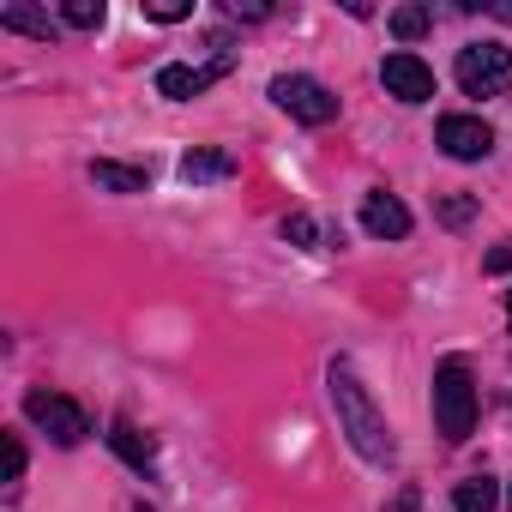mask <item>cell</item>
I'll return each instance as SVG.
<instances>
[{"label":"cell","instance_id":"obj_21","mask_svg":"<svg viewBox=\"0 0 512 512\" xmlns=\"http://www.w3.org/2000/svg\"><path fill=\"white\" fill-rule=\"evenodd\" d=\"M470 211H476L470 199H446V205H440V217H446V223H470Z\"/></svg>","mask_w":512,"mask_h":512},{"label":"cell","instance_id":"obj_7","mask_svg":"<svg viewBox=\"0 0 512 512\" xmlns=\"http://www.w3.org/2000/svg\"><path fill=\"white\" fill-rule=\"evenodd\" d=\"M235 67V55H217L211 67H187V61H169L163 73H157V91L169 97V103H193V97H205L211 91V79H223Z\"/></svg>","mask_w":512,"mask_h":512},{"label":"cell","instance_id":"obj_17","mask_svg":"<svg viewBox=\"0 0 512 512\" xmlns=\"http://www.w3.org/2000/svg\"><path fill=\"white\" fill-rule=\"evenodd\" d=\"M284 235H290L296 247H320V229H314V217H308V211H296V217H284Z\"/></svg>","mask_w":512,"mask_h":512},{"label":"cell","instance_id":"obj_22","mask_svg":"<svg viewBox=\"0 0 512 512\" xmlns=\"http://www.w3.org/2000/svg\"><path fill=\"white\" fill-rule=\"evenodd\" d=\"M235 19H272V7H260V0H247V7H241V0H235Z\"/></svg>","mask_w":512,"mask_h":512},{"label":"cell","instance_id":"obj_2","mask_svg":"<svg viewBox=\"0 0 512 512\" xmlns=\"http://www.w3.org/2000/svg\"><path fill=\"white\" fill-rule=\"evenodd\" d=\"M434 428H440V440H452V446H464L470 428H476V386H470V368H464L458 356H446V362L434 368Z\"/></svg>","mask_w":512,"mask_h":512},{"label":"cell","instance_id":"obj_6","mask_svg":"<svg viewBox=\"0 0 512 512\" xmlns=\"http://www.w3.org/2000/svg\"><path fill=\"white\" fill-rule=\"evenodd\" d=\"M434 139H440V151L458 157V163H476V157L494 151V127H488L482 115H440Z\"/></svg>","mask_w":512,"mask_h":512},{"label":"cell","instance_id":"obj_24","mask_svg":"<svg viewBox=\"0 0 512 512\" xmlns=\"http://www.w3.org/2000/svg\"><path fill=\"white\" fill-rule=\"evenodd\" d=\"M506 326H512V290H506Z\"/></svg>","mask_w":512,"mask_h":512},{"label":"cell","instance_id":"obj_15","mask_svg":"<svg viewBox=\"0 0 512 512\" xmlns=\"http://www.w3.org/2000/svg\"><path fill=\"white\" fill-rule=\"evenodd\" d=\"M428 25H434V13H428V7H398V13H392V37H398V43H416Z\"/></svg>","mask_w":512,"mask_h":512},{"label":"cell","instance_id":"obj_10","mask_svg":"<svg viewBox=\"0 0 512 512\" xmlns=\"http://www.w3.org/2000/svg\"><path fill=\"white\" fill-rule=\"evenodd\" d=\"M109 446H115V458H127L133 470H151V458H157L151 434H139L127 416H115V422H109Z\"/></svg>","mask_w":512,"mask_h":512},{"label":"cell","instance_id":"obj_18","mask_svg":"<svg viewBox=\"0 0 512 512\" xmlns=\"http://www.w3.org/2000/svg\"><path fill=\"white\" fill-rule=\"evenodd\" d=\"M193 7L187 0H145V19H157V25H175V19H187Z\"/></svg>","mask_w":512,"mask_h":512},{"label":"cell","instance_id":"obj_11","mask_svg":"<svg viewBox=\"0 0 512 512\" xmlns=\"http://www.w3.org/2000/svg\"><path fill=\"white\" fill-rule=\"evenodd\" d=\"M235 175V157L229 151H187L181 157V181L199 187V181H229Z\"/></svg>","mask_w":512,"mask_h":512},{"label":"cell","instance_id":"obj_4","mask_svg":"<svg viewBox=\"0 0 512 512\" xmlns=\"http://www.w3.org/2000/svg\"><path fill=\"white\" fill-rule=\"evenodd\" d=\"M272 103H278L284 115L308 121V127L338 121V97H332L320 79H308V73H278V79H272Z\"/></svg>","mask_w":512,"mask_h":512},{"label":"cell","instance_id":"obj_25","mask_svg":"<svg viewBox=\"0 0 512 512\" xmlns=\"http://www.w3.org/2000/svg\"><path fill=\"white\" fill-rule=\"evenodd\" d=\"M506 506H512V488H506Z\"/></svg>","mask_w":512,"mask_h":512},{"label":"cell","instance_id":"obj_5","mask_svg":"<svg viewBox=\"0 0 512 512\" xmlns=\"http://www.w3.org/2000/svg\"><path fill=\"white\" fill-rule=\"evenodd\" d=\"M25 416H31L55 446H79V440L91 434L85 410H79L73 398H61V392H31V398H25Z\"/></svg>","mask_w":512,"mask_h":512},{"label":"cell","instance_id":"obj_8","mask_svg":"<svg viewBox=\"0 0 512 512\" xmlns=\"http://www.w3.org/2000/svg\"><path fill=\"white\" fill-rule=\"evenodd\" d=\"M380 79H386V91H392L398 103H428V97H434V73H428L410 49L386 55V61H380Z\"/></svg>","mask_w":512,"mask_h":512},{"label":"cell","instance_id":"obj_20","mask_svg":"<svg viewBox=\"0 0 512 512\" xmlns=\"http://www.w3.org/2000/svg\"><path fill=\"white\" fill-rule=\"evenodd\" d=\"M482 272H494V278H500V272H512V241H500V247L488 253V260H482Z\"/></svg>","mask_w":512,"mask_h":512},{"label":"cell","instance_id":"obj_3","mask_svg":"<svg viewBox=\"0 0 512 512\" xmlns=\"http://www.w3.org/2000/svg\"><path fill=\"white\" fill-rule=\"evenodd\" d=\"M458 85H464V97H506L512 91V49H500V43H470V49H458Z\"/></svg>","mask_w":512,"mask_h":512},{"label":"cell","instance_id":"obj_16","mask_svg":"<svg viewBox=\"0 0 512 512\" xmlns=\"http://www.w3.org/2000/svg\"><path fill=\"white\" fill-rule=\"evenodd\" d=\"M61 19H67L73 31H97V25H103V0H67Z\"/></svg>","mask_w":512,"mask_h":512},{"label":"cell","instance_id":"obj_19","mask_svg":"<svg viewBox=\"0 0 512 512\" xmlns=\"http://www.w3.org/2000/svg\"><path fill=\"white\" fill-rule=\"evenodd\" d=\"M19 476H25V440L13 434L7 440V482H19Z\"/></svg>","mask_w":512,"mask_h":512},{"label":"cell","instance_id":"obj_23","mask_svg":"<svg viewBox=\"0 0 512 512\" xmlns=\"http://www.w3.org/2000/svg\"><path fill=\"white\" fill-rule=\"evenodd\" d=\"M386 512H416V488H404V494H398V500H392Z\"/></svg>","mask_w":512,"mask_h":512},{"label":"cell","instance_id":"obj_14","mask_svg":"<svg viewBox=\"0 0 512 512\" xmlns=\"http://www.w3.org/2000/svg\"><path fill=\"white\" fill-rule=\"evenodd\" d=\"M494 506H500L494 476H470V482H458V488H452V512H494Z\"/></svg>","mask_w":512,"mask_h":512},{"label":"cell","instance_id":"obj_13","mask_svg":"<svg viewBox=\"0 0 512 512\" xmlns=\"http://www.w3.org/2000/svg\"><path fill=\"white\" fill-rule=\"evenodd\" d=\"M91 181L109 187V193H145V169H133V163H109V157L91 163Z\"/></svg>","mask_w":512,"mask_h":512},{"label":"cell","instance_id":"obj_9","mask_svg":"<svg viewBox=\"0 0 512 512\" xmlns=\"http://www.w3.org/2000/svg\"><path fill=\"white\" fill-rule=\"evenodd\" d=\"M362 229H368L374 241H404V235H410V205L392 199V193H368V199H362Z\"/></svg>","mask_w":512,"mask_h":512},{"label":"cell","instance_id":"obj_1","mask_svg":"<svg viewBox=\"0 0 512 512\" xmlns=\"http://www.w3.org/2000/svg\"><path fill=\"white\" fill-rule=\"evenodd\" d=\"M332 410H338V434L356 446V458H368V464H380V470L398 458L392 428H386V416L374 410V398H368V386L356 380L350 362H332Z\"/></svg>","mask_w":512,"mask_h":512},{"label":"cell","instance_id":"obj_12","mask_svg":"<svg viewBox=\"0 0 512 512\" xmlns=\"http://www.w3.org/2000/svg\"><path fill=\"white\" fill-rule=\"evenodd\" d=\"M0 31H25V37L49 43V37H55V19L37 13V7H25V0H13V7H0Z\"/></svg>","mask_w":512,"mask_h":512}]
</instances>
